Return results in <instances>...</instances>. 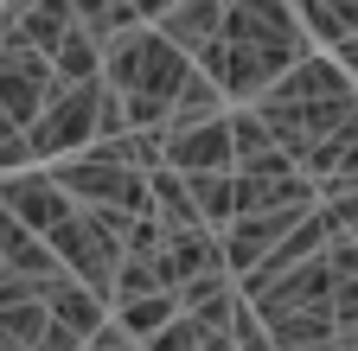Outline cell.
I'll return each instance as SVG.
<instances>
[{"mask_svg": "<svg viewBox=\"0 0 358 351\" xmlns=\"http://www.w3.org/2000/svg\"><path fill=\"white\" fill-rule=\"evenodd\" d=\"M154 26H160V32H166L186 58H199L211 38L224 32V0H173V7H166Z\"/></svg>", "mask_w": 358, "mask_h": 351, "instance_id": "obj_9", "label": "cell"}, {"mask_svg": "<svg viewBox=\"0 0 358 351\" xmlns=\"http://www.w3.org/2000/svg\"><path fill=\"white\" fill-rule=\"evenodd\" d=\"M186 186H192V204L211 230H224L237 217V172H186Z\"/></svg>", "mask_w": 358, "mask_h": 351, "instance_id": "obj_14", "label": "cell"}, {"mask_svg": "<svg viewBox=\"0 0 358 351\" xmlns=\"http://www.w3.org/2000/svg\"><path fill=\"white\" fill-rule=\"evenodd\" d=\"M160 160L173 172H237L231 160V109L199 128H160Z\"/></svg>", "mask_w": 358, "mask_h": 351, "instance_id": "obj_7", "label": "cell"}, {"mask_svg": "<svg viewBox=\"0 0 358 351\" xmlns=\"http://www.w3.org/2000/svg\"><path fill=\"white\" fill-rule=\"evenodd\" d=\"M199 338H205V351H237L231 326H199Z\"/></svg>", "mask_w": 358, "mask_h": 351, "instance_id": "obj_24", "label": "cell"}, {"mask_svg": "<svg viewBox=\"0 0 358 351\" xmlns=\"http://www.w3.org/2000/svg\"><path fill=\"white\" fill-rule=\"evenodd\" d=\"M71 26H77V7H71V0H38V7H26L7 32H13V38H26L32 52H45V58H52L64 38H71Z\"/></svg>", "mask_w": 358, "mask_h": 351, "instance_id": "obj_11", "label": "cell"}, {"mask_svg": "<svg viewBox=\"0 0 358 351\" xmlns=\"http://www.w3.org/2000/svg\"><path fill=\"white\" fill-rule=\"evenodd\" d=\"M71 7H77V26H83L90 38H96L103 52L115 45V38H122L128 26H141V13H134L128 0H71Z\"/></svg>", "mask_w": 358, "mask_h": 351, "instance_id": "obj_16", "label": "cell"}, {"mask_svg": "<svg viewBox=\"0 0 358 351\" xmlns=\"http://www.w3.org/2000/svg\"><path fill=\"white\" fill-rule=\"evenodd\" d=\"M333 326L339 338L358 332V275H333Z\"/></svg>", "mask_w": 358, "mask_h": 351, "instance_id": "obj_23", "label": "cell"}, {"mask_svg": "<svg viewBox=\"0 0 358 351\" xmlns=\"http://www.w3.org/2000/svg\"><path fill=\"white\" fill-rule=\"evenodd\" d=\"M52 70H58V83H90V77H103V45H96L83 26H71V38L52 52Z\"/></svg>", "mask_w": 358, "mask_h": 351, "instance_id": "obj_18", "label": "cell"}, {"mask_svg": "<svg viewBox=\"0 0 358 351\" xmlns=\"http://www.w3.org/2000/svg\"><path fill=\"white\" fill-rule=\"evenodd\" d=\"M148 179H154V217L166 224V237H173V230H211L205 217H199V204H192V186H186V172H173V166H154Z\"/></svg>", "mask_w": 358, "mask_h": 351, "instance_id": "obj_12", "label": "cell"}, {"mask_svg": "<svg viewBox=\"0 0 358 351\" xmlns=\"http://www.w3.org/2000/svg\"><path fill=\"white\" fill-rule=\"evenodd\" d=\"M96 103H103V77L90 83H58L52 103H45V115L26 128L32 141V160H64V154H83L90 141H96Z\"/></svg>", "mask_w": 358, "mask_h": 351, "instance_id": "obj_3", "label": "cell"}, {"mask_svg": "<svg viewBox=\"0 0 358 351\" xmlns=\"http://www.w3.org/2000/svg\"><path fill=\"white\" fill-rule=\"evenodd\" d=\"M301 172H307L313 186H339V179H358V115L339 128L333 141H320V147H313Z\"/></svg>", "mask_w": 358, "mask_h": 351, "instance_id": "obj_13", "label": "cell"}, {"mask_svg": "<svg viewBox=\"0 0 358 351\" xmlns=\"http://www.w3.org/2000/svg\"><path fill=\"white\" fill-rule=\"evenodd\" d=\"M7 26H13V13H7V0H0V45H7Z\"/></svg>", "mask_w": 358, "mask_h": 351, "instance_id": "obj_27", "label": "cell"}, {"mask_svg": "<svg viewBox=\"0 0 358 351\" xmlns=\"http://www.w3.org/2000/svg\"><path fill=\"white\" fill-rule=\"evenodd\" d=\"M231 103H224V90L205 77V70H192L186 77V90H179V103H173V115H166V128H199V121H211V115H224Z\"/></svg>", "mask_w": 358, "mask_h": 351, "instance_id": "obj_17", "label": "cell"}, {"mask_svg": "<svg viewBox=\"0 0 358 351\" xmlns=\"http://www.w3.org/2000/svg\"><path fill=\"white\" fill-rule=\"evenodd\" d=\"M231 338H237V351H275V338H268V326H262V313L250 300H237V313H231Z\"/></svg>", "mask_w": 358, "mask_h": 351, "instance_id": "obj_22", "label": "cell"}, {"mask_svg": "<svg viewBox=\"0 0 358 351\" xmlns=\"http://www.w3.org/2000/svg\"><path fill=\"white\" fill-rule=\"evenodd\" d=\"M307 52H288V45H262V38H231V32H217L211 45L199 52V70L224 90V103H256L268 83H275L288 64H301Z\"/></svg>", "mask_w": 358, "mask_h": 351, "instance_id": "obj_1", "label": "cell"}, {"mask_svg": "<svg viewBox=\"0 0 358 351\" xmlns=\"http://www.w3.org/2000/svg\"><path fill=\"white\" fill-rule=\"evenodd\" d=\"M52 179H58L77 204H90V211H148V204H154V179H148L141 166L96 160L90 147L52 160Z\"/></svg>", "mask_w": 358, "mask_h": 351, "instance_id": "obj_2", "label": "cell"}, {"mask_svg": "<svg viewBox=\"0 0 358 351\" xmlns=\"http://www.w3.org/2000/svg\"><path fill=\"white\" fill-rule=\"evenodd\" d=\"M0 204H7V211L20 217L26 230H38V237L52 230V224H64V217L77 211V198H71V192L52 179V166H45V172H38V166L0 172Z\"/></svg>", "mask_w": 358, "mask_h": 351, "instance_id": "obj_6", "label": "cell"}, {"mask_svg": "<svg viewBox=\"0 0 358 351\" xmlns=\"http://www.w3.org/2000/svg\"><path fill=\"white\" fill-rule=\"evenodd\" d=\"M26 7H38V0H7V13H13V20H20V13H26Z\"/></svg>", "mask_w": 358, "mask_h": 351, "instance_id": "obj_28", "label": "cell"}, {"mask_svg": "<svg viewBox=\"0 0 358 351\" xmlns=\"http://www.w3.org/2000/svg\"><path fill=\"white\" fill-rule=\"evenodd\" d=\"M333 7H339V13L352 20V32H358V0H333Z\"/></svg>", "mask_w": 358, "mask_h": 351, "instance_id": "obj_26", "label": "cell"}, {"mask_svg": "<svg viewBox=\"0 0 358 351\" xmlns=\"http://www.w3.org/2000/svg\"><path fill=\"white\" fill-rule=\"evenodd\" d=\"M32 166V141H26V128L13 121V109L0 103V172H20Z\"/></svg>", "mask_w": 358, "mask_h": 351, "instance_id": "obj_19", "label": "cell"}, {"mask_svg": "<svg viewBox=\"0 0 358 351\" xmlns=\"http://www.w3.org/2000/svg\"><path fill=\"white\" fill-rule=\"evenodd\" d=\"M160 275H154V255H122L115 269V300H134V294H154Z\"/></svg>", "mask_w": 358, "mask_h": 351, "instance_id": "obj_21", "label": "cell"}, {"mask_svg": "<svg viewBox=\"0 0 358 351\" xmlns=\"http://www.w3.org/2000/svg\"><path fill=\"white\" fill-rule=\"evenodd\" d=\"M52 90H58L52 58L32 52L26 38H13V32H7V45H0V103L13 109V121H20V128H32V121L45 115V103H52Z\"/></svg>", "mask_w": 358, "mask_h": 351, "instance_id": "obj_4", "label": "cell"}, {"mask_svg": "<svg viewBox=\"0 0 358 351\" xmlns=\"http://www.w3.org/2000/svg\"><path fill=\"white\" fill-rule=\"evenodd\" d=\"M45 306H52L58 326H71V332H83V338H96V326L115 313V306H109L96 287H83L77 275H58L52 287H45Z\"/></svg>", "mask_w": 358, "mask_h": 351, "instance_id": "obj_10", "label": "cell"}, {"mask_svg": "<svg viewBox=\"0 0 358 351\" xmlns=\"http://www.w3.org/2000/svg\"><path fill=\"white\" fill-rule=\"evenodd\" d=\"M313 204H320V198H313ZM313 204H282V211H243V217H231V224L217 230V237H224V262H231V275L243 281V275H250L256 262L301 224Z\"/></svg>", "mask_w": 358, "mask_h": 351, "instance_id": "obj_5", "label": "cell"}, {"mask_svg": "<svg viewBox=\"0 0 358 351\" xmlns=\"http://www.w3.org/2000/svg\"><path fill=\"white\" fill-rule=\"evenodd\" d=\"M268 338L275 351H333L339 345V326L327 306H275V313H262Z\"/></svg>", "mask_w": 358, "mask_h": 351, "instance_id": "obj_8", "label": "cell"}, {"mask_svg": "<svg viewBox=\"0 0 358 351\" xmlns=\"http://www.w3.org/2000/svg\"><path fill=\"white\" fill-rule=\"evenodd\" d=\"M333 58H339V64H345V77H352V83H358V32H352V38H345V45H333Z\"/></svg>", "mask_w": 358, "mask_h": 351, "instance_id": "obj_25", "label": "cell"}, {"mask_svg": "<svg viewBox=\"0 0 358 351\" xmlns=\"http://www.w3.org/2000/svg\"><path fill=\"white\" fill-rule=\"evenodd\" d=\"M141 351H205V338H199V320H192V313L166 320L154 338H141Z\"/></svg>", "mask_w": 358, "mask_h": 351, "instance_id": "obj_20", "label": "cell"}, {"mask_svg": "<svg viewBox=\"0 0 358 351\" xmlns=\"http://www.w3.org/2000/svg\"><path fill=\"white\" fill-rule=\"evenodd\" d=\"M115 320L128 326V338H154L166 320H179V294L154 287V294H134V300H115Z\"/></svg>", "mask_w": 358, "mask_h": 351, "instance_id": "obj_15", "label": "cell"}]
</instances>
